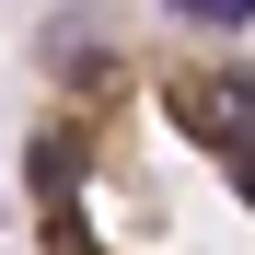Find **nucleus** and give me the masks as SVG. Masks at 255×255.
Segmentation results:
<instances>
[{"label": "nucleus", "instance_id": "nucleus-1", "mask_svg": "<svg viewBox=\"0 0 255 255\" xmlns=\"http://www.w3.org/2000/svg\"><path fill=\"white\" fill-rule=\"evenodd\" d=\"M35 255H255V47L47 35L23 116Z\"/></svg>", "mask_w": 255, "mask_h": 255}]
</instances>
